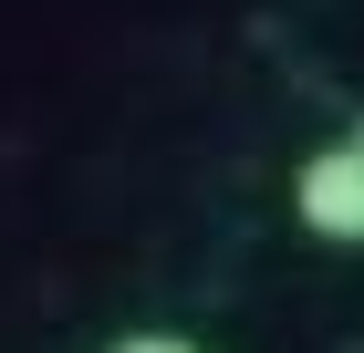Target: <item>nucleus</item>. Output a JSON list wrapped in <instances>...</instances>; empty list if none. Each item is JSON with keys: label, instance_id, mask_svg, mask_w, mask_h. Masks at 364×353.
I'll list each match as a JSON object with an SVG mask.
<instances>
[{"label": "nucleus", "instance_id": "f257e3e1", "mask_svg": "<svg viewBox=\"0 0 364 353\" xmlns=\"http://www.w3.org/2000/svg\"><path fill=\"white\" fill-rule=\"evenodd\" d=\"M291 218L333 249H364V136H333L291 166Z\"/></svg>", "mask_w": 364, "mask_h": 353}, {"label": "nucleus", "instance_id": "f03ea898", "mask_svg": "<svg viewBox=\"0 0 364 353\" xmlns=\"http://www.w3.org/2000/svg\"><path fill=\"white\" fill-rule=\"evenodd\" d=\"M105 353H208V343H198V332H114Z\"/></svg>", "mask_w": 364, "mask_h": 353}]
</instances>
